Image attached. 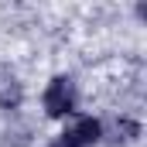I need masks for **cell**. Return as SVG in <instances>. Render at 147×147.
I'll return each instance as SVG.
<instances>
[{
  "label": "cell",
  "mask_w": 147,
  "mask_h": 147,
  "mask_svg": "<svg viewBox=\"0 0 147 147\" xmlns=\"http://www.w3.org/2000/svg\"><path fill=\"white\" fill-rule=\"evenodd\" d=\"M41 103H45V113H48V116H69V113L75 110V82L69 75L51 79Z\"/></svg>",
  "instance_id": "1"
},
{
  "label": "cell",
  "mask_w": 147,
  "mask_h": 147,
  "mask_svg": "<svg viewBox=\"0 0 147 147\" xmlns=\"http://www.w3.org/2000/svg\"><path fill=\"white\" fill-rule=\"evenodd\" d=\"M51 147H69V144H65V140H55V144H51Z\"/></svg>",
  "instance_id": "4"
},
{
  "label": "cell",
  "mask_w": 147,
  "mask_h": 147,
  "mask_svg": "<svg viewBox=\"0 0 147 147\" xmlns=\"http://www.w3.org/2000/svg\"><path fill=\"white\" fill-rule=\"evenodd\" d=\"M21 99V86H17V79L10 75V79H0V103L3 106H14Z\"/></svg>",
  "instance_id": "3"
},
{
  "label": "cell",
  "mask_w": 147,
  "mask_h": 147,
  "mask_svg": "<svg viewBox=\"0 0 147 147\" xmlns=\"http://www.w3.org/2000/svg\"><path fill=\"white\" fill-rule=\"evenodd\" d=\"M103 137V127H99V120H92V116H79L72 127L58 137V140H65L69 147H89V144H96Z\"/></svg>",
  "instance_id": "2"
}]
</instances>
